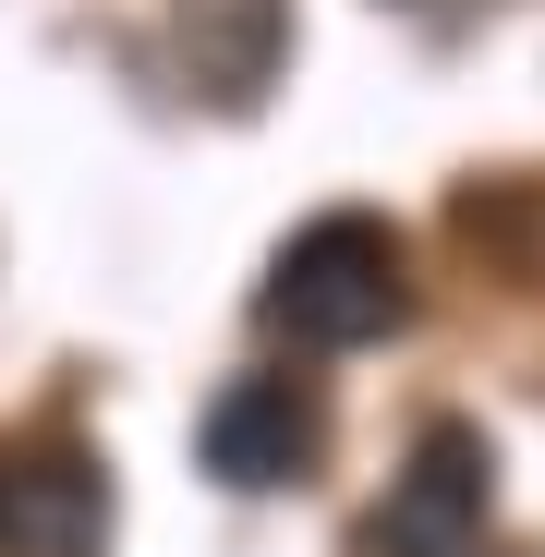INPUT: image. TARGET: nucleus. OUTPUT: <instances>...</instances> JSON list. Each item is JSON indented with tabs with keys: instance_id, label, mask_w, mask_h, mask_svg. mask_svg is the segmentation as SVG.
<instances>
[{
	"instance_id": "7ed1b4c3",
	"label": "nucleus",
	"mask_w": 545,
	"mask_h": 557,
	"mask_svg": "<svg viewBox=\"0 0 545 557\" xmlns=\"http://www.w3.org/2000/svg\"><path fill=\"white\" fill-rule=\"evenodd\" d=\"M110 473L73 436H0V557H98Z\"/></svg>"
},
{
	"instance_id": "20e7f679",
	"label": "nucleus",
	"mask_w": 545,
	"mask_h": 557,
	"mask_svg": "<svg viewBox=\"0 0 545 557\" xmlns=\"http://www.w3.org/2000/svg\"><path fill=\"white\" fill-rule=\"evenodd\" d=\"M195 448H207V473H219L231 497H267V485H304V473H315L327 412H315L304 376H231V388L207 400Z\"/></svg>"
},
{
	"instance_id": "39448f33",
	"label": "nucleus",
	"mask_w": 545,
	"mask_h": 557,
	"mask_svg": "<svg viewBox=\"0 0 545 557\" xmlns=\"http://www.w3.org/2000/svg\"><path fill=\"white\" fill-rule=\"evenodd\" d=\"M170 37L219 110H255L292 61V0H170Z\"/></svg>"
},
{
	"instance_id": "f257e3e1",
	"label": "nucleus",
	"mask_w": 545,
	"mask_h": 557,
	"mask_svg": "<svg viewBox=\"0 0 545 557\" xmlns=\"http://www.w3.org/2000/svg\"><path fill=\"white\" fill-rule=\"evenodd\" d=\"M255 315H267V339H292V351H363V339H388V327L412 315V292H400V231L363 219V207H327L315 231L280 243Z\"/></svg>"
},
{
	"instance_id": "f03ea898",
	"label": "nucleus",
	"mask_w": 545,
	"mask_h": 557,
	"mask_svg": "<svg viewBox=\"0 0 545 557\" xmlns=\"http://www.w3.org/2000/svg\"><path fill=\"white\" fill-rule=\"evenodd\" d=\"M485 497H497V448H485V424L436 412V424L412 436V460H400L388 509L363 521V557H473V545H485Z\"/></svg>"
}]
</instances>
